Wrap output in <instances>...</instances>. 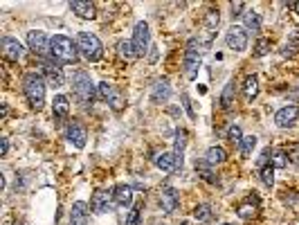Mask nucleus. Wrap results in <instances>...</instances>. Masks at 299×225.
Here are the masks:
<instances>
[{
  "label": "nucleus",
  "instance_id": "obj_37",
  "mask_svg": "<svg viewBox=\"0 0 299 225\" xmlns=\"http://www.w3.org/2000/svg\"><path fill=\"white\" fill-rule=\"evenodd\" d=\"M207 25L209 27H216L218 25V9H212V12L207 14Z\"/></svg>",
  "mask_w": 299,
  "mask_h": 225
},
{
  "label": "nucleus",
  "instance_id": "obj_14",
  "mask_svg": "<svg viewBox=\"0 0 299 225\" xmlns=\"http://www.w3.org/2000/svg\"><path fill=\"white\" fill-rule=\"evenodd\" d=\"M43 72H45V76H47V81H50V86H54V88L63 86V81H65L63 70H61L59 66H54L52 61H47V58H43Z\"/></svg>",
  "mask_w": 299,
  "mask_h": 225
},
{
  "label": "nucleus",
  "instance_id": "obj_36",
  "mask_svg": "<svg viewBox=\"0 0 299 225\" xmlns=\"http://www.w3.org/2000/svg\"><path fill=\"white\" fill-rule=\"evenodd\" d=\"M275 166H279V169H284V166H288V158H286V153L284 151H277L275 153Z\"/></svg>",
  "mask_w": 299,
  "mask_h": 225
},
{
  "label": "nucleus",
  "instance_id": "obj_13",
  "mask_svg": "<svg viewBox=\"0 0 299 225\" xmlns=\"http://www.w3.org/2000/svg\"><path fill=\"white\" fill-rule=\"evenodd\" d=\"M297 117H299V108L297 106H284V108L277 110L275 122H277V126H281V128H288V126L295 124Z\"/></svg>",
  "mask_w": 299,
  "mask_h": 225
},
{
  "label": "nucleus",
  "instance_id": "obj_40",
  "mask_svg": "<svg viewBox=\"0 0 299 225\" xmlns=\"http://www.w3.org/2000/svg\"><path fill=\"white\" fill-rule=\"evenodd\" d=\"M295 9H297V14H299V2H295Z\"/></svg>",
  "mask_w": 299,
  "mask_h": 225
},
{
  "label": "nucleus",
  "instance_id": "obj_11",
  "mask_svg": "<svg viewBox=\"0 0 299 225\" xmlns=\"http://www.w3.org/2000/svg\"><path fill=\"white\" fill-rule=\"evenodd\" d=\"M113 200H115L113 194H108V192H104V189H99V192L92 194L90 207H92V212H97V214H106V212L113 210Z\"/></svg>",
  "mask_w": 299,
  "mask_h": 225
},
{
  "label": "nucleus",
  "instance_id": "obj_41",
  "mask_svg": "<svg viewBox=\"0 0 299 225\" xmlns=\"http://www.w3.org/2000/svg\"><path fill=\"white\" fill-rule=\"evenodd\" d=\"M223 225H234V223H223Z\"/></svg>",
  "mask_w": 299,
  "mask_h": 225
},
{
  "label": "nucleus",
  "instance_id": "obj_30",
  "mask_svg": "<svg viewBox=\"0 0 299 225\" xmlns=\"http://www.w3.org/2000/svg\"><path fill=\"white\" fill-rule=\"evenodd\" d=\"M254 146H257V138H254V135H248V138H243V142H241V153L248 158Z\"/></svg>",
  "mask_w": 299,
  "mask_h": 225
},
{
  "label": "nucleus",
  "instance_id": "obj_31",
  "mask_svg": "<svg viewBox=\"0 0 299 225\" xmlns=\"http://www.w3.org/2000/svg\"><path fill=\"white\" fill-rule=\"evenodd\" d=\"M270 52V40L268 38H259L257 45H254V56H266Z\"/></svg>",
  "mask_w": 299,
  "mask_h": 225
},
{
  "label": "nucleus",
  "instance_id": "obj_12",
  "mask_svg": "<svg viewBox=\"0 0 299 225\" xmlns=\"http://www.w3.org/2000/svg\"><path fill=\"white\" fill-rule=\"evenodd\" d=\"M23 45L18 43L16 38H11V36H5L2 38V56L9 58V61H20L23 58Z\"/></svg>",
  "mask_w": 299,
  "mask_h": 225
},
{
  "label": "nucleus",
  "instance_id": "obj_3",
  "mask_svg": "<svg viewBox=\"0 0 299 225\" xmlns=\"http://www.w3.org/2000/svg\"><path fill=\"white\" fill-rule=\"evenodd\" d=\"M77 48H79V52H81V56L86 58V61H90V63L99 61L101 54H104V45H101V40L97 38L95 34H90V32H79Z\"/></svg>",
  "mask_w": 299,
  "mask_h": 225
},
{
  "label": "nucleus",
  "instance_id": "obj_7",
  "mask_svg": "<svg viewBox=\"0 0 299 225\" xmlns=\"http://www.w3.org/2000/svg\"><path fill=\"white\" fill-rule=\"evenodd\" d=\"M97 88H99V97H101V99H106V102H108L110 106H113V110H122L124 104H126V99H124V94L119 92V90L115 88V86H110L108 81H101V84L97 86Z\"/></svg>",
  "mask_w": 299,
  "mask_h": 225
},
{
  "label": "nucleus",
  "instance_id": "obj_6",
  "mask_svg": "<svg viewBox=\"0 0 299 225\" xmlns=\"http://www.w3.org/2000/svg\"><path fill=\"white\" fill-rule=\"evenodd\" d=\"M200 45L196 38H189L185 50V76L187 79H196L198 74V68H200Z\"/></svg>",
  "mask_w": 299,
  "mask_h": 225
},
{
  "label": "nucleus",
  "instance_id": "obj_35",
  "mask_svg": "<svg viewBox=\"0 0 299 225\" xmlns=\"http://www.w3.org/2000/svg\"><path fill=\"white\" fill-rule=\"evenodd\" d=\"M185 138H187L185 130H176V148H173V151L180 153V156H182V151H185V144H187Z\"/></svg>",
  "mask_w": 299,
  "mask_h": 225
},
{
  "label": "nucleus",
  "instance_id": "obj_8",
  "mask_svg": "<svg viewBox=\"0 0 299 225\" xmlns=\"http://www.w3.org/2000/svg\"><path fill=\"white\" fill-rule=\"evenodd\" d=\"M149 43H151L149 22L140 20L135 25V30H133V48H135V52L142 56V54H146V50H149Z\"/></svg>",
  "mask_w": 299,
  "mask_h": 225
},
{
  "label": "nucleus",
  "instance_id": "obj_4",
  "mask_svg": "<svg viewBox=\"0 0 299 225\" xmlns=\"http://www.w3.org/2000/svg\"><path fill=\"white\" fill-rule=\"evenodd\" d=\"M72 90H74V97L88 106V104L95 102V86H92V79L88 72L77 70L74 72V79H72Z\"/></svg>",
  "mask_w": 299,
  "mask_h": 225
},
{
  "label": "nucleus",
  "instance_id": "obj_24",
  "mask_svg": "<svg viewBox=\"0 0 299 225\" xmlns=\"http://www.w3.org/2000/svg\"><path fill=\"white\" fill-rule=\"evenodd\" d=\"M117 50H119V56H122L126 63H133V61L140 58V54H137L135 48H133V40H122V43L117 45Z\"/></svg>",
  "mask_w": 299,
  "mask_h": 225
},
{
  "label": "nucleus",
  "instance_id": "obj_19",
  "mask_svg": "<svg viewBox=\"0 0 299 225\" xmlns=\"http://www.w3.org/2000/svg\"><path fill=\"white\" fill-rule=\"evenodd\" d=\"M169 94H171V86H169L167 79H162V81L155 84L153 92H151V102H153V104H162V102H167V99H169Z\"/></svg>",
  "mask_w": 299,
  "mask_h": 225
},
{
  "label": "nucleus",
  "instance_id": "obj_23",
  "mask_svg": "<svg viewBox=\"0 0 299 225\" xmlns=\"http://www.w3.org/2000/svg\"><path fill=\"white\" fill-rule=\"evenodd\" d=\"M52 112H54L56 117H68V112H70V99L65 97V94H56L54 102H52Z\"/></svg>",
  "mask_w": 299,
  "mask_h": 225
},
{
  "label": "nucleus",
  "instance_id": "obj_15",
  "mask_svg": "<svg viewBox=\"0 0 299 225\" xmlns=\"http://www.w3.org/2000/svg\"><path fill=\"white\" fill-rule=\"evenodd\" d=\"M160 205H162V210L167 212V214L176 212V207L180 205V196H178L176 189H173V187L162 189V194H160Z\"/></svg>",
  "mask_w": 299,
  "mask_h": 225
},
{
  "label": "nucleus",
  "instance_id": "obj_39",
  "mask_svg": "<svg viewBox=\"0 0 299 225\" xmlns=\"http://www.w3.org/2000/svg\"><path fill=\"white\" fill-rule=\"evenodd\" d=\"M7 151H9V142H7V138H2V140H0V156L5 158Z\"/></svg>",
  "mask_w": 299,
  "mask_h": 225
},
{
  "label": "nucleus",
  "instance_id": "obj_22",
  "mask_svg": "<svg viewBox=\"0 0 299 225\" xmlns=\"http://www.w3.org/2000/svg\"><path fill=\"white\" fill-rule=\"evenodd\" d=\"M257 210H259V198L257 196H248L243 205L239 207V216L241 218H252V216L257 214Z\"/></svg>",
  "mask_w": 299,
  "mask_h": 225
},
{
  "label": "nucleus",
  "instance_id": "obj_10",
  "mask_svg": "<svg viewBox=\"0 0 299 225\" xmlns=\"http://www.w3.org/2000/svg\"><path fill=\"white\" fill-rule=\"evenodd\" d=\"M225 43H227V48L234 50V52H243V50L248 48V32H245L243 27H232L225 36Z\"/></svg>",
  "mask_w": 299,
  "mask_h": 225
},
{
  "label": "nucleus",
  "instance_id": "obj_33",
  "mask_svg": "<svg viewBox=\"0 0 299 225\" xmlns=\"http://www.w3.org/2000/svg\"><path fill=\"white\" fill-rule=\"evenodd\" d=\"M194 216H196V220H209L212 218V210H209V205H198L194 210Z\"/></svg>",
  "mask_w": 299,
  "mask_h": 225
},
{
  "label": "nucleus",
  "instance_id": "obj_2",
  "mask_svg": "<svg viewBox=\"0 0 299 225\" xmlns=\"http://www.w3.org/2000/svg\"><path fill=\"white\" fill-rule=\"evenodd\" d=\"M79 48L72 43V38L63 34L52 36V58H56L59 63H74L77 61Z\"/></svg>",
  "mask_w": 299,
  "mask_h": 225
},
{
  "label": "nucleus",
  "instance_id": "obj_32",
  "mask_svg": "<svg viewBox=\"0 0 299 225\" xmlns=\"http://www.w3.org/2000/svg\"><path fill=\"white\" fill-rule=\"evenodd\" d=\"M140 216H142V202H137L131 212H128V218H126V225H140Z\"/></svg>",
  "mask_w": 299,
  "mask_h": 225
},
{
  "label": "nucleus",
  "instance_id": "obj_20",
  "mask_svg": "<svg viewBox=\"0 0 299 225\" xmlns=\"http://www.w3.org/2000/svg\"><path fill=\"white\" fill-rule=\"evenodd\" d=\"M196 174H198L200 178H203L205 182H209V184H216L218 182L216 174L212 171V164H209L207 160H198V162H196Z\"/></svg>",
  "mask_w": 299,
  "mask_h": 225
},
{
  "label": "nucleus",
  "instance_id": "obj_26",
  "mask_svg": "<svg viewBox=\"0 0 299 225\" xmlns=\"http://www.w3.org/2000/svg\"><path fill=\"white\" fill-rule=\"evenodd\" d=\"M205 160H207L209 164H221V162L227 160V153L223 146H209L207 153H205Z\"/></svg>",
  "mask_w": 299,
  "mask_h": 225
},
{
  "label": "nucleus",
  "instance_id": "obj_28",
  "mask_svg": "<svg viewBox=\"0 0 299 225\" xmlns=\"http://www.w3.org/2000/svg\"><path fill=\"white\" fill-rule=\"evenodd\" d=\"M221 104H223V108H230L232 104H234V81H230V84L225 86L223 97H221Z\"/></svg>",
  "mask_w": 299,
  "mask_h": 225
},
{
  "label": "nucleus",
  "instance_id": "obj_9",
  "mask_svg": "<svg viewBox=\"0 0 299 225\" xmlns=\"http://www.w3.org/2000/svg\"><path fill=\"white\" fill-rule=\"evenodd\" d=\"M155 166L162 171H167V174H176V171L182 169V156L176 151H167V153H160L158 158H155Z\"/></svg>",
  "mask_w": 299,
  "mask_h": 225
},
{
  "label": "nucleus",
  "instance_id": "obj_25",
  "mask_svg": "<svg viewBox=\"0 0 299 225\" xmlns=\"http://www.w3.org/2000/svg\"><path fill=\"white\" fill-rule=\"evenodd\" d=\"M243 20H245V27H248L252 34H257V32H261V16H259L254 9H248V12L243 14Z\"/></svg>",
  "mask_w": 299,
  "mask_h": 225
},
{
  "label": "nucleus",
  "instance_id": "obj_29",
  "mask_svg": "<svg viewBox=\"0 0 299 225\" xmlns=\"http://www.w3.org/2000/svg\"><path fill=\"white\" fill-rule=\"evenodd\" d=\"M261 182L266 184V187H272V184H275V166L272 164H268L261 169Z\"/></svg>",
  "mask_w": 299,
  "mask_h": 225
},
{
  "label": "nucleus",
  "instance_id": "obj_17",
  "mask_svg": "<svg viewBox=\"0 0 299 225\" xmlns=\"http://www.w3.org/2000/svg\"><path fill=\"white\" fill-rule=\"evenodd\" d=\"M70 225H88V205L83 200H77L70 212Z\"/></svg>",
  "mask_w": 299,
  "mask_h": 225
},
{
  "label": "nucleus",
  "instance_id": "obj_18",
  "mask_svg": "<svg viewBox=\"0 0 299 225\" xmlns=\"http://www.w3.org/2000/svg\"><path fill=\"white\" fill-rule=\"evenodd\" d=\"M113 198H115V205L128 207L133 202V187H128V184H117V187L113 189Z\"/></svg>",
  "mask_w": 299,
  "mask_h": 225
},
{
  "label": "nucleus",
  "instance_id": "obj_38",
  "mask_svg": "<svg viewBox=\"0 0 299 225\" xmlns=\"http://www.w3.org/2000/svg\"><path fill=\"white\" fill-rule=\"evenodd\" d=\"M243 9H245V2H234L232 4V16H243V14H241Z\"/></svg>",
  "mask_w": 299,
  "mask_h": 225
},
{
  "label": "nucleus",
  "instance_id": "obj_16",
  "mask_svg": "<svg viewBox=\"0 0 299 225\" xmlns=\"http://www.w3.org/2000/svg\"><path fill=\"white\" fill-rule=\"evenodd\" d=\"M68 140H70V144H74L77 148H83V146H86V140H88L86 128H83L79 122H70V126H68Z\"/></svg>",
  "mask_w": 299,
  "mask_h": 225
},
{
  "label": "nucleus",
  "instance_id": "obj_5",
  "mask_svg": "<svg viewBox=\"0 0 299 225\" xmlns=\"http://www.w3.org/2000/svg\"><path fill=\"white\" fill-rule=\"evenodd\" d=\"M27 45L36 56H41V58L52 56V38L45 32H38V30L27 32Z\"/></svg>",
  "mask_w": 299,
  "mask_h": 225
},
{
  "label": "nucleus",
  "instance_id": "obj_34",
  "mask_svg": "<svg viewBox=\"0 0 299 225\" xmlns=\"http://www.w3.org/2000/svg\"><path fill=\"white\" fill-rule=\"evenodd\" d=\"M227 140H230L232 144H239L243 142V133H241V126H230V130H227Z\"/></svg>",
  "mask_w": 299,
  "mask_h": 225
},
{
  "label": "nucleus",
  "instance_id": "obj_21",
  "mask_svg": "<svg viewBox=\"0 0 299 225\" xmlns=\"http://www.w3.org/2000/svg\"><path fill=\"white\" fill-rule=\"evenodd\" d=\"M70 9H72L77 16H81V18H95V4H92V2L74 0V2H70Z\"/></svg>",
  "mask_w": 299,
  "mask_h": 225
},
{
  "label": "nucleus",
  "instance_id": "obj_27",
  "mask_svg": "<svg viewBox=\"0 0 299 225\" xmlns=\"http://www.w3.org/2000/svg\"><path fill=\"white\" fill-rule=\"evenodd\" d=\"M243 94H245V99L248 102H252L254 97L259 94V81H257V76H248V79L243 81Z\"/></svg>",
  "mask_w": 299,
  "mask_h": 225
},
{
  "label": "nucleus",
  "instance_id": "obj_1",
  "mask_svg": "<svg viewBox=\"0 0 299 225\" xmlns=\"http://www.w3.org/2000/svg\"><path fill=\"white\" fill-rule=\"evenodd\" d=\"M23 90H25V97L27 102L32 104L34 108H43L45 104V79H43L38 72H27L23 76Z\"/></svg>",
  "mask_w": 299,
  "mask_h": 225
}]
</instances>
